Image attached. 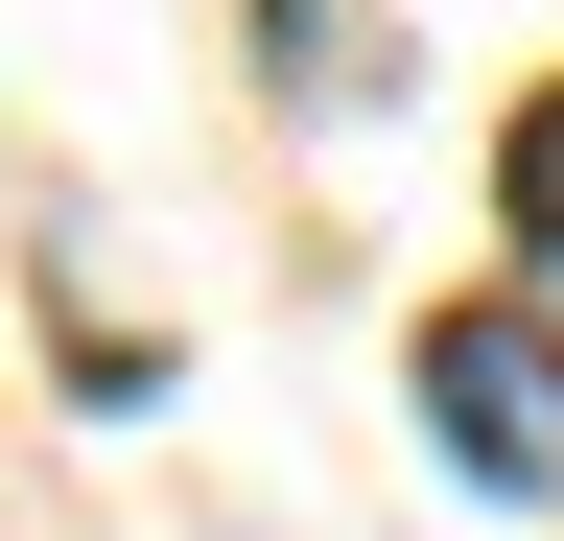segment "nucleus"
Instances as JSON below:
<instances>
[{
	"label": "nucleus",
	"instance_id": "obj_1",
	"mask_svg": "<svg viewBox=\"0 0 564 541\" xmlns=\"http://www.w3.org/2000/svg\"><path fill=\"white\" fill-rule=\"evenodd\" d=\"M423 470L494 495V518H541L564 495V329H518V306H447V329H423Z\"/></svg>",
	"mask_w": 564,
	"mask_h": 541
},
{
	"label": "nucleus",
	"instance_id": "obj_2",
	"mask_svg": "<svg viewBox=\"0 0 564 541\" xmlns=\"http://www.w3.org/2000/svg\"><path fill=\"white\" fill-rule=\"evenodd\" d=\"M494 213H518V259H564V95H518V142H494Z\"/></svg>",
	"mask_w": 564,
	"mask_h": 541
}]
</instances>
